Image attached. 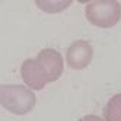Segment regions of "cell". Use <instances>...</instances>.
<instances>
[{
  "label": "cell",
  "instance_id": "1",
  "mask_svg": "<svg viewBox=\"0 0 121 121\" xmlns=\"http://www.w3.org/2000/svg\"><path fill=\"white\" fill-rule=\"evenodd\" d=\"M0 104L2 107L16 115H26L35 108L37 96L32 89L22 85L0 86Z\"/></svg>",
  "mask_w": 121,
  "mask_h": 121
},
{
  "label": "cell",
  "instance_id": "2",
  "mask_svg": "<svg viewBox=\"0 0 121 121\" xmlns=\"http://www.w3.org/2000/svg\"><path fill=\"white\" fill-rule=\"evenodd\" d=\"M86 18L98 28H112L121 19V4L115 0H95L86 6Z\"/></svg>",
  "mask_w": 121,
  "mask_h": 121
},
{
  "label": "cell",
  "instance_id": "3",
  "mask_svg": "<svg viewBox=\"0 0 121 121\" xmlns=\"http://www.w3.org/2000/svg\"><path fill=\"white\" fill-rule=\"evenodd\" d=\"M93 58V48L91 42L85 39H77L67 48L66 61L67 66L73 70H83L86 69Z\"/></svg>",
  "mask_w": 121,
  "mask_h": 121
},
{
  "label": "cell",
  "instance_id": "4",
  "mask_svg": "<svg viewBox=\"0 0 121 121\" xmlns=\"http://www.w3.org/2000/svg\"><path fill=\"white\" fill-rule=\"evenodd\" d=\"M21 77L32 91H41L50 83V79L37 58H28L21 66Z\"/></svg>",
  "mask_w": 121,
  "mask_h": 121
},
{
  "label": "cell",
  "instance_id": "5",
  "mask_svg": "<svg viewBox=\"0 0 121 121\" xmlns=\"http://www.w3.org/2000/svg\"><path fill=\"white\" fill-rule=\"evenodd\" d=\"M37 60L39 61V64L42 66V69L45 70L50 83L56 82L60 76L63 74V69H64V63H63V57L54 48H44L41 50Z\"/></svg>",
  "mask_w": 121,
  "mask_h": 121
},
{
  "label": "cell",
  "instance_id": "6",
  "mask_svg": "<svg viewBox=\"0 0 121 121\" xmlns=\"http://www.w3.org/2000/svg\"><path fill=\"white\" fill-rule=\"evenodd\" d=\"M104 118L107 121H121V93L114 95L104 108Z\"/></svg>",
  "mask_w": 121,
  "mask_h": 121
},
{
  "label": "cell",
  "instance_id": "7",
  "mask_svg": "<svg viewBox=\"0 0 121 121\" xmlns=\"http://www.w3.org/2000/svg\"><path fill=\"white\" fill-rule=\"evenodd\" d=\"M72 4V2H37V6L45 13H58L67 9Z\"/></svg>",
  "mask_w": 121,
  "mask_h": 121
},
{
  "label": "cell",
  "instance_id": "8",
  "mask_svg": "<svg viewBox=\"0 0 121 121\" xmlns=\"http://www.w3.org/2000/svg\"><path fill=\"white\" fill-rule=\"evenodd\" d=\"M80 121H107L105 118H101L98 115H93V114H89V115H85Z\"/></svg>",
  "mask_w": 121,
  "mask_h": 121
}]
</instances>
